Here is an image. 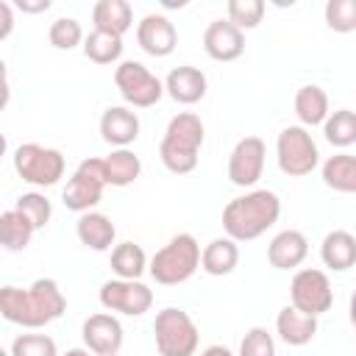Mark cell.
Returning <instances> with one entry per match:
<instances>
[{"instance_id": "f546056e", "label": "cell", "mask_w": 356, "mask_h": 356, "mask_svg": "<svg viewBox=\"0 0 356 356\" xmlns=\"http://www.w3.org/2000/svg\"><path fill=\"white\" fill-rule=\"evenodd\" d=\"M83 56L95 64H114L122 56V36H114L106 31H92L83 39Z\"/></svg>"}, {"instance_id": "ab89813d", "label": "cell", "mask_w": 356, "mask_h": 356, "mask_svg": "<svg viewBox=\"0 0 356 356\" xmlns=\"http://www.w3.org/2000/svg\"><path fill=\"white\" fill-rule=\"evenodd\" d=\"M64 356H92V350L89 348H70Z\"/></svg>"}, {"instance_id": "b9f144b4", "label": "cell", "mask_w": 356, "mask_h": 356, "mask_svg": "<svg viewBox=\"0 0 356 356\" xmlns=\"http://www.w3.org/2000/svg\"><path fill=\"white\" fill-rule=\"evenodd\" d=\"M114 356H120V353H114Z\"/></svg>"}, {"instance_id": "e575fe53", "label": "cell", "mask_w": 356, "mask_h": 356, "mask_svg": "<svg viewBox=\"0 0 356 356\" xmlns=\"http://www.w3.org/2000/svg\"><path fill=\"white\" fill-rule=\"evenodd\" d=\"M11 356H58V348L47 334H19L11 342Z\"/></svg>"}, {"instance_id": "836d02e7", "label": "cell", "mask_w": 356, "mask_h": 356, "mask_svg": "<svg viewBox=\"0 0 356 356\" xmlns=\"http://www.w3.org/2000/svg\"><path fill=\"white\" fill-rule=\"evenodd\" d=\"M264 8L267 6L261 0H228V22H234L239 31H250L261 22Z\"/></svg>"}, {"instance_id": "9a60e30c", "label": "cell", "mask_w": 356, "mask_h": 356, "mask_svg": "<svg viewBox=\"0 0 356 356\" xmlns=\"http://www.w3.org/2000/svg\"><path fill=\"white\" fill-rule=\"evenodd\" d=\"M203 50L214 61H234L245 50V36L242 31L228 22V19H214L203 31Z\"/></svg>"}, {"instance_id": "e0dca14e", "label": "cell", "mask_w": 356, "mask_h": 356, "mask_svg": "<svg viewBox=\"0 0 356 356\" xmlns=\"http://www.w3.org/2000/svg\"><path fill=\"white\" fill-rule=\"evenodd\" d=\"M100 136L111 147H128L139 136V117L128 106H111L100 117Z\"/></svg>"}, {"instance_id": "7c38bea8", "label": "cell", "mask_w": 356, "mask_h": 356, "mask_svg": "<svg viewBox=\"0 0 356 356\" xmlns=\"http://www.w3.org/2000/svg\"><path fill=\"white\" fill-rule=\"evenodd\" d=\"M264 156L267 147L261 136H242L228 156V181L242 189L253 186L264 172Z\"/></svg>"}, {"instance_id": "4dcf8cb0", "label": "cell", "mask_w": 356, "mask_h": 356, "mask_svg": "<svg viewBox=\"0 0 356 356\" xmlns=\"http://www.w3.org/2000/svg\"><path fill=\"white\" fill-rule=\"evenodd\" d=\"M14 209H17L19 214H25V220H28L36 231L44 228V225L50 222V217H53V206H50V200H47L42 192H25V195H19L17 203H14Z\"/></svg>"}, {"instance_id": "5b68a950", "label": "cell", "mask_w": 356, "mask_h": 356, "mask_svg": "<svg viewBox=\"0 0 356 356\" xmlns=\"http://www.w3.org/2000/svg\"><path fill=\"white\" fill-rule=\"evenodd\" d=\"M153 334H156V348L161 356H195L197 342H200V331L195 320L184 309H175V306H167L156 314Z\"/></svg>"}, {"instance_id": "ffe728a7", "label": "cell", "mask_w": 356, "mask_h": 356, "mask_svg": "<svg viewBox=\"0 0 356 356\" xmlns=\"http://www.w3.org/2000/svg\"><path fill=\"white\" fill-rule=\"evenodd\" d=\"M320 259L328 270L334 273H345L356 264V236L350 231H328L323 245H320Z\"/></svg>"}, {"instance_id": "277c9868", "label": "cell", "mask_w": 356, "mask_h": 356, "mask_svg": "<svg viewBox=\"0 0 356 356\" xmlns=\"http://www.w3.org/2000/svg\"><path fill=\"white\" fill-rule=\"evenodd\" d=\"M200 256H203V250H200L197 239L192 234H178L161 250H156L147 273L153 275L156 284L178 286L195 275V270L200 267Z\"/></svg>"}, {"instance_id": "603a6c76", "label": "cell", "mask_w": 356, "mask_h": 356, "mask_svg": "<svg viewBox=\"0 0 356 356\" xmlns=\"http://www.w3.org/2000/svg\"><path fill=\"white\" fill-rule=\"evenodd\" d=\"M295 114L300 120L303 128H314V125H323L328 120V95L323 86L317 83H306L298 89L295 95Z\"/></svg>"}, {"instance_id": "484cf974", "label": "cell", "mask_w": 356, "mask_h": 356, "mask_svg": "<svg viewBox=\"0 0 356 356\" xmlns=\"http://www.w3.org/2000/svg\"><path fill=\"white\" fill-rule=\"evenodd\" d=\"M147 267H150V264H147V256H145V250H142L136 242H120V245L111 250V270H114L117 278L139 281Z\"/></svg>"}, {"instance_id": "ba28073f", "label": "cell", "mask_w": 356, "mask_h": 356, "mask_svg": "<svg viewBox=\"0 0 356 356\" xmlns=\"http://www.w3.org/2000/svg\"><path fill=\"white\" fill-rule=\"evenodd\" d=\"M275 156H278V167L284 175L289 178H303L309 175L317 161H320V150L312 139V134L303 125H286L278 134L275 142Z\"/></svg>"}, {"instance_id": "7402d4cb", "label": "cell", "mask_w": 356, "mask_h": 356, "mask_svg": "<svg viewBox=\"0 0 356 356\" xmlns=\"http://www.w3.org/2000/svg\"><path fill=\"white\" fill-rule=\"evenodd\" d=\"M92 19H95V31L122 36L134 25V8L125 0H97L92 8Z\"/></svg>"}, {"instance_id": "83f0119b", "label": "cell", "mask_w": 356, "mask_h": 356, "mask_svg": "<svg viewBox=\"0 0 356 356\" xmlns=\"http://www.w3.org/2000/svg\"><path fill=\"white\" fill-rule=\"evenodd\" d=\"M33 234H36V228L17 209H8L0 214V242L6 250H25L31 245Z\"/></svg>"}, {"instance_id": "cb8c5ba5", "label": "cell", "mask_w": 356, "mask_h": 356, "mask_svg": "<svg viewBox=\"0 0 356 356\" xmlns=\"http://www.w3.org/2000/svg\"><path fill=\"white\" fill-rule=\"evenodd\" d=\"M239 264V245L231 236H217L203 248L200 267L209 275H228Z\"/></svg>"}, {"instance_id": "7a4b0ae2", "label": "cell", "mask_w": 356, "mask_h": 356, "mask_svg": "<svg viewBox=\"0 0 356 356\" xmlns=\"http://www.w3.org/2000/svg\"><path fill=\"white\" fill-rule=\"evenodd\" d=\"M281 217V200L270 189H253L222 209V228L234 242L259 239Z\"/></svg>"}, {"instance_id": "74e56055", "label": "cell", "mask_w": 356, "mask_h": 356, "mask_svg": "<svg viewBox=\"0 0 356 356\" xmlns=\"http://www.w3.org/2000/svg\"><path fill=\"white\" fill-rule=\"evenodd\" d=\"M22 11H28V14H39V11H47L50 8V0H36V3H25V0H19L17 3Z\"/></svg>"}, {"instance_id": "30bf717a", "label": "cell", "mask_w": 356, "mask_h": 356, "mask_svg": "<svg viewBox=\"0 0 356 356\" xmlns=\"http://www.w3.org/2000/svg\"><path fill=\"white\" fill-rule=\"evenodd\" d=\"M289 298H292V306L303 314H312V317H320L331 309L334 303V289H331V281L323 270L317 267H303L292 275V284H289Z\"/></svg>"}, {"instance_id": "d590c367", "label": "cell", "mask_w": 356, "mask_h": 356, "mask_svg": "<svg viewBox=\"0 0 356 356\" xmlns=\"http://www.w3.org/2000/svg\"><path fill=\"white\" fill-rule=\"evenodd\" d=\"M236 356H275V342H273V334L261 325L250 328L242 342H239V353Z\"/></svg>"}, {"instance_id": "f1b7e54d", "label": "cell", "mask_w": 356, "mask_h": 356, "mask_svg": "<svg viewBox=\"0 0 356 356\" xmlns=\"http://www.w3.org/2000/svg\"><path fill=\"white\" fill-rule=\"evenodd\" d=\"M323 134L325 142L334 147H350L356 142V111L350 108H337L328 114V120L323 122Z\"/></svg>"}, {"instance_id": "f35d334b", "label": "cell", "mask_w": 356, "mask_h": 356, "mask_svg": "<svg viewBox=\"0 0 356 356\" xmlns=\"http://www.w3.org/2000/svg\"><path fill=\"white\" fill-rule=\"evenodd\" d=\"M200 356H234V353H231L225 345H209V348H206Z\"/></svg>"}, {"instance_id": "ac0fdd59", "label": "cell", "mask_w": 356, "mask_h": 356, "mask_svg": "<svg viewBox=\"0 0 356 356\" xmlns=\"http://www.w3.org/2000/svg\"><path fill=\"white\" fill-rule=\"evenodd\" d=\"M206 89H209L206 75L197 67H192V64H181V67L170 70V75L164 81V92L175 103H181V106H192V103L203 100L206 97Z\"/></svg>"}, {"instance_id": "4fadbf2b", "label": "cell", "mask_w": 356, "mask_h": 356, "mask_svg": "<svg viewBox=\"0 0 356 356\" xmlns=\"http://www.w3.org/2000/svg\"><path fill=\"white\" fill-rule=\"evenodd\" d=\"M81 337H83V345L95 353V356H114L120 353L122 348V325L114 314H92L83 320V328H81Z\"/></svg>"}, {"instance_id": "60d3db41", "label": "cell", "mask_w": 356, "mask_h": 356, "mask_svg": "<svg viewBox=\"0 0 356 356\" xmlns=\"http://www.w3.org/2000/svg\"><path fill=\"white\" fill-rule=\"evenodd\" d=\"M348 312H350V323H353V328H356V292L350 295V306H348Z\"/></svg>"}, {"instance_id": "4316f807", "label": "cell", "mask_w": 356, "mask_h": 356, "mask_svg": "<svg viewBox=\"0 0 356 356\" xmlns=\"http://www.w3.org/2000/svg\"><path fill=\"white\" fill-rule=\"evenodd\" d=\"M106 172H108V186H131L142 172V161L134 150L117 147L106 156Z\"/></svg>"}, {"instance_id": "d6986e66", "label": "cell", "mask_w": 356, "mask_h": 356, "mask_svg": "<svg viewBox=\"0 0 356 356\" xmlns=\"http://www.w3.org/2000/svg\"><path fill=\"white\" fill-rule=\"evenodd\" d=\"M275 331H278V337H281L286 345L303 348V345H309V342L314 339V334H317V317L303 314V312H298L295 306H284V309L278 312V317H275Z\"/></svg>"}, {"instance_id": "9c48e42d", "label": "cell", "mask_w": 356, "mask_h": 356, "mask_svg": "<svg viewBox=\"0 0 356 356\" xmlns=\"http://www.w3.org/2000/svg\"><path fill=\"white\" fill-rule=\"evenodd\" d=\"M114 83H117L122 100L136 108H150L164 95V83L142 61H122L114 70Z\"/></svg>"}, {"instance_id": "8d00e7d4", "label": "cell", "mask_w": 356, "mask_h": 356, "mask_svg": "<svg viewBox=\"0 0 356 356\" xmlns=\"http://www.w3.org/2000/svg\"><path fill=\"white\" fill-rule=\"evenodd\" d=\"M0 39H8V33H11V28H14V11H11V3H0Z\"/></svg>"}, {"instance_id": "44dd1931", "label": "cell", "mask_w": 356, "mask_h": 356, "mask_svg": "<svg viewBox=\"0 0 356 356\" xmlns=\"http://www.w3.org/2000/svg\"><path fill=\"white\" fill-rule=\"evenodd\" d=\"M75 234L81 239V245H86L89 250H108L114 245V236H117V228L111 222V217L100 214V211H86L78 217L75 222Z\"/></svg>"}, {"instance_id": "52a82bcc", "label": "cell", "mask_w": 356, "mask_h": 356, "mask_svg": "<svg viewBox=\"0 0 356 356\" xmlns=\"http://www.w3.org/2000/svg\"><path fill=\"white\" fill-rule=\"evenodd\" d=\"M64 156L56 147H44L36 142H25L14 150V170L22 181L33 186H53L64 178Z\"/></svg>"}, {"instance_id": "5bb4252c", "label": "cell", "mask_w": 356, "mask_h": 356, "mask_svg": "<svg viewBox=\"0 0 356 356\" xmlns=\"http://www.w3.org/2000/svg\"><path fill=\"white\" fill-rule=\"evenodd\" d=\"M136 42L139 47L153 56V58H164L175 50L178 44V33H175V25L170 22V17L164 14H145L142 22L136 25Z\"/></svg>"}, {"instance_id": "8fae6325", "label": "cell", "mask_w": 356, "mask_h": 356, "mask_svg": "<svg viewBox=\"0 0 356 356\" xmlns=\"http://www.w3.org/2000/svg\"><path fill=\"white\" fill-rule=\"evenodd\" d=\"M100 303L108 312H120L128 317H142L153 306V292L142 281H125L114 278L100 286Z\"/></svg>"}, {"instance_id": "6da1fadb", "label": "cell", "mask_w": 356, "mask_h": 356, "mask_svg": "<svg viewBox=\"0 0 356 356\" xmlns=\"http://www.w3.org/2000/svg\"><path fill=\"white\" fill-rule=\"evenodd\" d=\"M67 312V298L53 278H36L28 289L3 286L0 314L22 328H44Z\"/></svg>"}, {"instance_id": "d4e9b609", "label": "cell", "mask_w": 356, "mask_h": 356, "mask_svg": "<svg viewBox=\"0 0 356 356\" xmlns=\"http://www.w3.org/2000/svg\"><path fill=\"white\" fill-rule=\"evenodd\" d=\"M323 184L334 192L356 195V156L337 153L323 164Z\"/></svg>"}, {"instance_id": "1f68e13d", "label": "cell", "mask_w": 356, "mask_h": 356, "mask_svg": "<svg viewBox=\"0 0 356 356\" xmlns=\"http://www.w3.org/2000/svg\"><path fill=\"white\" fill-rule=\"evenodd\" d=\"M47 39H50V44L56 50H72V47H78L83 42V28H81V22L75 17H58L50 25Z\"/></svg>"}, {"instance_id": "2e32d148", "label": "cell", "mask_w": 356, "mask_h": 356, "mask_svg": "<svg viewBox=\"0 0 356 356\" xmlns=\"http://www.w3.org/2000/svg\"><path fill=\"white\" fill-rule=\"evenodd\" d=\"M306 256H309V239L295 228L278 231L267 245V261L275 270H295L303 264Z\"/></svg>"}, {"instance_id": "3957f363", "label": "cell", "mask_w": 356, "mask_h": 356, "mask_svg": "<svg viewBox=\"0 0 356 356\" xmlns=\"http://www.w3.org/2000/svg\"><path fill=\"white\" fill-rule=\"evenodd\" d=\"M203 139H206L203 120L192 111H178L170 120L164 139H161V147H159L161 164L175 175L192 172L197 167V153H200Z\"/></svg>"}, {"instance_id": "d6a6232c", "label": "cell", "mask_w": 356, "mask_h": 356, "mask_svg": "<svg viewBox=\"0 0 356 356\" xmlns=\"http://www.w3.org/2000/svg\"><path fill=\"white\" fill-rule=\"evenodd\" d=\"M323 14H325V25L334 33L356 31V0H328Z\"/></svg>"}, {"instance_id": "8992f818", "label": "cell", "mask_w": 356, "mask_h": 356, "mask_svg": "<svg viewBox=\"0 0 356 356\" xmlns=\"http://www.w3.org/2000/svg\"><path fill=\"white\" fill-rule=\"evenodd\" d=\"M106 186H108L106 159H83L78 164V170L72 172V178L67 181L61 200H64V206L70 211L86 214V211H92L100 203Z\"/></svg>"}]
</instances>
